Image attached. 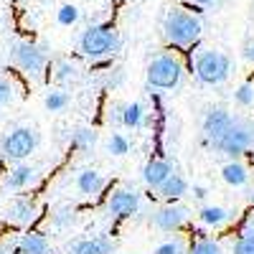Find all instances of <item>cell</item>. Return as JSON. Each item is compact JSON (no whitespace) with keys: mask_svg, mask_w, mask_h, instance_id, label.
Instances as JSON below:
<instances>
[{"mask_svg":"<svg viewBox=\"0 0 254 254\" xmlns=\"http://www.w3.org/2000/svg\"><path fill=\"white\" fill-rule=\"evenodd\" d=\"M36 181V168L33 165H18L5 176V188L8 190H26Z\"/></svg>","mask_w":254,"mask_h":254,"instance_id":"17","label":"cell"},{"mask_svg":"<svg viewBox=\"0 0 254 254\" xmlns=\"http://www.w3.org/2000/svg\"><path fill=\"white\" fill-rule=\"evenodd\" d=\"M13 99H15V87H13V81H8L5 76H0V110L8 107Z\"/></svg>","mask_w":254,"mask_h":254,"instance_id":"30","label":"cell"},{"mask_svg":"<svg viewBox=\"0 0 254 254\" xmlns=\"http://www.w3.org/2000/svg\"><path fill=\"white\" fill-rule=\"evenodd\" d=\"M147 84L155 89H176L183 79V64L173 54H160L147 64Z\"/></svg>","mask_w":254,"mask_h":254,"instance_id":"6","label":"cell"},{"mask_svg":"<svg viewBox=\"0 0 254 254\" xmlns=\"http://www.w3.org/2000/svg\"><path fill=\"white\" fill-rule=\"evenodd\" d=\"M221 178H224V183H229V186L242 188V186L249 183V171L234 158V160H229V163L221 168Z\"/></svg>","mask_w":254,"mask_h":254,"instance_id":"18","label":"cell"},{"mask_svg":"<svg viewBox=\"0 0 254 254\" xmlns=\"http://www.w3.org/2000/svg\"><path fill=\"white\" fill-rule=\"evenodd\" d=\"M104 186H107V178H104L99 171H94V168H84V171L76 176V188H79V193L81 196H87V198H94L99 196Z\"/></svg>","mask_w":254,"mask_h":254,"instance_id":"14","label":"cell"},{"mask_svg":"<svg viewBox=\"0 0 254 254\" xmlns=\"http://www.w3.org/2000/svg\"><path fill=\"white\" fill-rule=\"evenodd\" d=\"M38 147V132L33 127H13L0 142V153L5 160H26Z\"/></svg>","mask_w":254,"mask_h":254,"instance_id":"7","label":"cell"},{"mask_svg":"<svg viewBox=\"0 0 254 254\" xmlns=\"http://www.w3.org/2000/svg\"><path fill=\"white\" fill-rule=\"evenodd\" d=\"M193 196H196L198 201H203V198L208 196V190H206L203 186H193Z\"/></svg>","mask_w":254,"mask_h":254,"instance_id":"34","label":"cell"},{"mask_svg":"<svg viewBox=\"0 0 254 254\" xmlns=\"http://www.w3.org/2000/svg\"><path fill=\"white\" fill-rule=\"evenodd\" d=\"M188 254H224V252H221L219 242H214V239H198L188 249Z\"/></svg>","mask_w":254,"mask_h":254,"instance_id":"27","label":"cell"},{"mask_svg":"<svg viewBox=\"0 0 254 254\" xmlns=\"http://www.w3.org/2000/svg\"><path fill=\"white\" fill-rule=\"evenodd\" d=\"M252 203H254V193H252Z\"/></svg>","mask_w":254,"mask_h":254,"instance_id":"36","label":"cell"},{"mask_svg":"<svg viewBox=\"0 0 254 254\" xmlns=\"http://www.w3.org/2000/svg\"><path fill=\"white\" fill-rule=\"evenodd\" d=\"M13 254H54V249H51V242L46 234H41V231H26L13 244Z\"/></svg>","mask_w":254,"mask_h":254,"instance_id":"12","label":"cell"},{"mask_svg":"<svg viewBox=\"0 0 254 254\" xmlns=\"http://www.w3.org/2000/svg\"><path fill=\"white\" fill-rule=\"evenodd\" d=\"M79 8L76 5H71V3H66V5H61L59 10H56V20H59V26H74L76 20H79Z\"/></svg>","mask_w":254,"mask_h":254,"instance_id":"26","label":"cell"},{"mask_svg":"<svg viewBox=\"0 0 254 254\" xmlns=\"http://www.w3.org/2000/svg\"><path fill=\"white\" fill-rule=\"evenodd\" d=\"M153 254H183V244L178 239H171V242H163L155 247Z\"/></svg>","mask_w":254,"mask_h":254,"instance_id":"31","label":"cell"},{"mask_svg":"<svg viewBox=\"0 0 254 254\" xmlns=\"http://www.w3.org/2000/svg\"><path fill=\"white\" fill-rule=\"evenodd\" d=\"M10 59H13L15 66L23 74H28L31 79H41L44 71L49 69V64H51L49 49L44 44H33V41H20V44H15L13 51H10Z\"/></svg>","mask_w":254,"mask_h":254,"instance_id":"5","label":"cell"},{"mask_svg":"<svg viewBox=\"0 0 254 254\" xmlns=\"http://www.w3.org/2000/svg\"><path fill=\"white\" fill-rule=\"evenodd\" d=\"M0 254H13V244H0Z\"/></svg>","mask_w":254,"mask_h":254,"instance_id":"35","label":"cell"},{"mask_svg":"<svg viewBox=\"0 0 254 254\" xmlns=\"http://www.w3.org/2000/svg\"><path fill=\"white\" fill-rule=\"evenodd\" d=\"M38 219V203L28 196H18L10 201L8 211H5V221L10 226H20V229H26L31 226L33 221Z\"/></svg>","mask_w":254,"mask_h":254,"instance_id":"9","label":"cell"},{"mask_svg":"<svg viewBox=\"0 0 254 254\" xmlns=\"http://www.w3.org/2000/svg\"><path fill=\"white\" fill-rule=\"evenodd\" d=\"M234 102L239 107H252L254 104V84H242V87L234 92Z\"/></svg>","mask_w":254,"mask_h":254,"instance_id":"29","label":"cell"},{"mask_svg":"<svg viewBox=\"0 0 254 254\" xmlns=\"http://www.w3.org/2000/svg\"><path fill=\"white\" fill-rule=\"evenodd\" d=\"M203 33L201 20L183 8H171L163 18V38L168 46L173 49H190L198 44Z\"/></svg>","mask_w":254,"mask_h":254,"instance_id":"1","label":"cell"},{"mask_svg":"<svg viewBox=\"0 0 254 254\" xmlns=\"http://www.w3.org/2000/svg\"><path fill=\"white\" fill-rule=\"evenodd\" d=\"M44 104H46L49 112H64V110L69 107V94L64 92V89H54V92L46 94Z\"/></svg>","mask_w":254,"mask_h":254,"instance_id":"24","label":"cell"},{"mask_svg":"<svg viewBox=\"0 0 254 254\" xmlns=\"http://www.w3.org/2000/svg\"><path fill=\"white\" fill-rule=\"evenodd\" d=\"M155 190H158V193H160L163 198H168V201H176V198H183V196L188 193V181L173 171V173L168 176V178H165V181L155 188Z\"/></svg>","mask_w":254,"mask_h":254,"instance_id":"16","label":"cell"},{"mask_svg":"<svg viewBox=\"0 0 254 254\" xmlns=\"http://www.w3.org/2000/svg\"><path fill=\"white\" fill-rule=\"evenodd\" d=\"M231 254H254V231H244V234L234 242Z\"/></svg>","mask_w":254,"mask_h":254,"instance_id":"28","label":"cell"},{"mask_svg":"<svg viewBox=\"0 0 254 254\" xmlns=\"http://www.w3.org/2000/svg\"><path fill=\"white\" fill-rule=\"evenodd\" d=\"M120 33L112 23H94L79 36V51L87 59H104L120 51Z\"/></svg>","mask_w":254,"mask_h":254,"instance_id":"2","label":"cell"},{"mask_svg":"<svg viewBox=\"0 0 254 254\" xmlns=\"http://www.w3.org/2000/svg\"><path fill=\"white\" fill-rule=\"evenodd\" d=\"M145 122V107L140 102H130L122 107V127H127V130H137V127H142Z\"/></svg>","mask_w":254,"mask_h":254,"instance_id":"20","label":"cell"},{"mask_svg":"<svg viewBox=\"0 0 254 254\" xmlns=\"http://www.w3.org/2000/svg\"><path fill=\"white\" fill-rule=\"evenodd\" d=\"M94 145H97V130L94 127H76V130L71 132V147L74 150L87 153Z\"/></svg>","mask_w":254,"mask_h":254,"instance_id":"21","label":"cell"},{"mask_svg":"<svg viewBox=\"0 0 254 254\" xmlns=\"http://www.w3.org/2000/svg\"><path fill=\"white\" fill-rule=\"evenodd\" d=\"M216 153L226 155V158H242L244 153H249L254 147V122L252 120H242V117H234V122L229 125V130L216 137L211 142Z\"/></svg>","mask_w":254,"mask_h":254,"instance_id":"3","label":"cell"},{"mask_svg":"<svg viewBox=\"0 0 254 254\" xmlns=\"http://www.w3.org/2000/svg\"><path fill=\"white\" fill-rule=\"evenodd\" d=\"M171 173H173V165L171 163L163 160V158H153V160H147L145 168H142V181H145V186L158 188Z\"/></svg>","mask_w":254,"mask_h":254,"instance_id":"15","label":"cell"},{"mask_svg":"<svg viewBox=\"0 0 254 254\" xmlns=\"http://www.w3.org/2000/svg\"><path fill=\"white\" fill-rule=\"evenodd\" d=\"M188 221V208L186 206H163L153 216V226L160 231H178Z\"/></svg>","mask_w":254,"mask_h":254,"instance_id":"11","label":"cell"},{"mask_svg":"<svg viewBox=\"0 0 254 254\" xmlns=\"http://www.w3.org/2000/svg\"><path fill=\"white\" fill-rule=\"evenodd\" d=\"M137 208H140V193H137V190H130V188L115 190V193L110 196V201H107V211L117 221L132 219L137 214Z\"/></svg>","mask_w":254,"mask_h":254,"instance_id":"8","label":"cell"},{"mask_svg":"<svg viewBox=\"0 0 254 254\" xmlns=\"http://www.w3.org/2000/svg\"><path fill=\"white\" fill-rule=\"evenodd\" d=\"M193 71H196V76H198L201 84L219 87V84H224L229 79V74H231V59L224 51L203 49L193 59Z\"/></svg>","mask_w":254,"mask_h":254,"instance_id":"4","label":"cell"},{"mask_svg":"<svg viewBox=\"0 0 254 254\" xmlns=\"http://www.w3.org/2000/svg\"><path fill=\"white\" fill-rule=\"evenodd\" d=\"M69 254H115L117 244L110 237H92V239H76L66 247Z\"/></svg>","mask_w":254,"mask_h":254,"instance_id":"13","label":"cell"},{"mask_svg":"<svg viewBox=\"0 0 254 254\" xmlns=\"http://www.w3.org/2000/svg\"><path fill=\"white\" fill-rule=\"evenodd\" d=\"M198 219L203 226H224L231 219V211H226L224 206H203L198 211Z\"/></svg>","mask_w":254,"mask_h":254,"instance_id":"19","label":"cell"},{"mask_svg":"<svg viewBox=\"0 0 254 254\" xmlns=\"http://www.w3.org/2000/svg\"><path fill=\"white\" fill-rule=\"evenodd\" d=\"M76 76H79V71L71 61H59L54 66V81L56 84H71Z\"/></svg>","mask_w":254,"mask_h":254,"instance_id":"23","label":"cell"},{"mask_svg":"<svg viewBox=\"0 0 254 254\" xmlns=\"http://www.w3.org/2000/svg\"><path fill=\"white\" fill-rule=\"evenodd\" d=\"M188 5H196V8H208V5H214L216 0H186Z\"/></svg>","mask_w":254,"mask_h":254,"instance_id":"33","label":"cell"},{"mask_svg":"<svg viewBox=\"0 0 254 254\" xmlns=\"http://www.w3.org/2000/svg\"><path fill=\"white\" fill-rule=\"evenodd\" d=\"M244 59H247L249 64H254V41H249V44L244 46Z\"/></svg>","mask_w":254,"mask_h":254,"instance_id":"32","label":"cell"},{"mask_svg":"<svg viewBox=\"0 0 254 254\" xmlns=\"http://www.w3.org/2000/svg\"><path fill=\"white\" fill-rule=\"evenodd\" d=\"M234 122V115H231L229 110L224 107H214V110H208L206 117H203V135L208 142H214L216 137H221L226 130H229V125Z\"/></svg>","mask_w":254,"mask_h":254,"instance_id":"10","label":"cell"},{"mask_svg":"<svg viewBox=\"0 0 254 254\" xmlns=\"http://www.w3.org/2000/svg\"><path fill=\"white\" fill-rule=\"evenodd\" d=\"M107 153H110V155H115V158L127 155V153H130V142H127V137H125V135H120V132H112V135H110V140H107Z\"/></svg>","mask_w":254,"mask_h":254,"instance_id":"25","label":"cell"},{"mask_svg":"<svg viewBox=\"0 0 254 254\" xmlns=\"http://www.w3.org/2000/svg\"><path fill=\"white\" fill-rule=\"evenodd\" d=\"M76 221V208L74 206H59L56 211H51V226L54 229H71Z\"/></svg>","mask_w":254,"mask_h":254,"instance_id":"22","label":"cell"}]
</instances>
